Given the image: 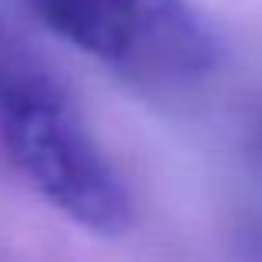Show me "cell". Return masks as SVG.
Segmentation results:
<instances>
[{
	"instance_id": "6da1fadb",
	"label": "cell",
	"mask_w": 262,
	"mask_h": 262,
	"mask_svg": "<svg viewBox=\"0 0 262 262\" xmlns=\"http://www.w3.org/2000/svg\"><path fill=\"white\" fill-rule=\"evenodd\" d=\"M0 149L47 206L96 236L133 223V199L60 77L0 24Z\"/></svg>"
},
{
	"instance_id": "7a4b0ae2",
	"label": "cell",
	"mask_w": 262,
	"mask_h": 262,
	"mask_svg": "<svg viewBox=\"0 0 262 262\" xmlns=\"http://www.w3.org/2000/svg\"><path fill=\"white\" fill-rule=\"evenodd\" d=\"M73 50L149 96H186L223 67V37L192 0H27Z\"/></svg>"
},
{
	"instance_id": "3957f363",
	"label": "cell",
	"mask_w": 262,
	"mask_h": 262,
	"mask_svg": "<svg viewBox=\"0 0 262 262\" xmlns=\"http://www.w3.org/2000/svg\"><path fill=\"white\" fill-rule=\"evenodd\" d=\"M232 259L236 262H262V209H246L232 223Z\"/></svg>"
}]
</instances>
